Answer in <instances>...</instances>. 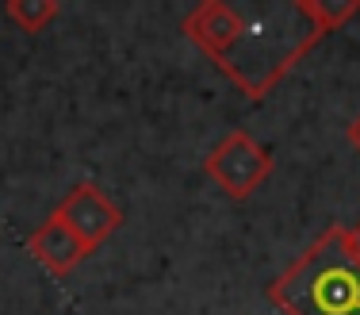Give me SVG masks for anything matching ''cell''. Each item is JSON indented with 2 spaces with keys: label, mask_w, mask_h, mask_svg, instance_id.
I'll return each instance as SVG.
<instances>
[{
  "label": "cell",
  "mask_w": 360,
  "mask_h": 315,
  "mask_svg": "<svg viewBox=\"0 0 360 315\" xmlns=\"http://www.w3.org/2000/svg\"><path fill=\"white\" fill-rule=\"evenodd\" d=\"M360 0H288V4L238 8V27L211 62L250 100H264L291 66L311 54L330 31L345 27Z\"/></svg>",
  "instance_id": "1"
},
{
  "label": "cell",
  "mask_w": 360,
  "mask_h": 315,
  "mask_svg": "<svg viewBox=\"0 0 360 315\" xmlns=\"http://www.w3.org/2000/svg\"><path fill=\"white\" fill-rule=\"evenodd\" d=\"M269 300L284 315H360V261L345 227H326L269 285Z\"/></svg>",
  "instance_id": "2"
},
{
  "label": "cell",
  "mask_w": 360,
  "mask_h": 315,
  "mask_svg": "<svg viewBox=\"0 0 360 315\" xmlns=\"http://www.w3.org/2000/svg\"><path fill=\"white\" fill-rule=\"evenodd\" d=\"M272 166H276V161H272L269 147H261V142H257L250 131H242V127L222 135L215 142V150L203 158V173H207L230 200H250L272 177Z\"/></svg>",
  "instance_id": "3"
},
{
  "label": "cell",
  "mask_w": 360,
  "mask_h": 315,
  "mask_svg": "<svg viewBox=\"0 0 360 315\" xmlns=\"http://www.w3.org/2000/svg\"><path fill=\"white\" fill-rule=\"evenodd\" d=\"M54 216H62V223L89 246V254L96 246H104L111 235L123 227V208L100 189L96 181H81L65 192V200L54 208Z\"/></svg>",
  "instance_id": "4"
},
{
  "label": "cell",
  "mask_w": 360,
  "mask_h": 315,
  "mask_svg": "<svg viewBox=\"0 0 360 315\" xmlns=\"http://www.w3.org/2000/svg\"><path fill=\"white\" fill-rule=\"evenodd\" d=\"M27 250H31V258H35L46 273H54V277L73 273V269L89 258V246H84L81 238L62 223V216H54V211L42 219L35 231H31Z\"/></svg>",
  "instance_id": "5"
},
{
  "label": "cell",
  "mask_w": 360,
  "mask_h": 315,
  "mask_svg": "<svg viewBox=\"0 0 360 315\" xmlns=\"http://www.w3.org/2000/svg\"><path fill=\"white\" fill-rule=\"evenodd\" d=\"M4 16H8V20H12L20 31L39 35V31H46L50 23L58 20V4H54V0H8V4H4Z\"/></svg>",
  "instance_id": "6"
},
{
  "label": "cell",
  "mask_w": 360,
  "mask_h": 315,
  "mask_svg": "<svg viewBox=\"0 0 360 315\" xmlns=\"http://www.w3.org/2000/svg\"><path fill=\"white\" fill-rule=\"evenodd\" d=\"M345 235H349V250H353L356 261H360V219H356L353 227H345Z\"/></svg>",
  "instance_id": "7"
},
{
  "label": "cell",
  "mask_w": 360,
  "mask_h": 315,
  "mask_svg": "<svg viewBox=\"0 0 360 315\" xmlns=\"http://www.w3.org/2000/svg\"><path fill=\"white\" fill-rule=\"evenodd\" d=\"M345 135H349V147H353L356 154H360V116L353 119V123H349V131H345Z\"/></svg>",
  "instance_id": "8"
}]
</instances>
